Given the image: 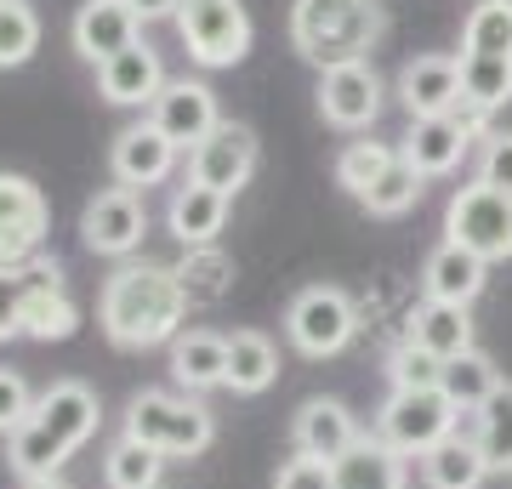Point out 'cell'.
Returning <instances> with one entry per match:
<instances>
[{"mask_svg": "<svg viewBox=\"0 0 512 489\" xmlns=\"http://www.w3.org/2000/svg\"><path fill=\"white\" fill-rule=\"evenodd\" d=\"M183 313H188L183 279H177V268H160V262H120L103 285V302H97L103 336L120 353H148V347L177 342Z\"/></svg>", "mask_w": 512, "mask_h": 489, "instance_id": "1", "label": "cell"}, {"mask_svg": "<svg viewBox=\"0 0 512 489\" xmlns=\"http://www.w3.org/2000/svg\"><path fill=\"white\" fill-rule=\"evenodd\" d=\"M382 29V0H291V46L319 74L342 69V63H365Z\"/></svg>", "mask_w": 512, "mask_h": 489, "instance_id": "2", "label": "cell"}, {"mask_svg": "<svg viewBox=\"0 0 512 489\" xmlns=\"http://www.w3.org/2000/svg\"><path fill=\"white\" fill-rule=\"evenodd\" d=\"M126 438L148 444L154 455H171V461H188V455H205L211 438H217V421L200 399L188 393H137L126 404Z\"/></svg>", "mask_w": 512, "mask_h": 489, "instance_id": "3", "label": "cell"}, {"mask_svg": "<svg viewBox=\"0 0 512 489\" xmlns=\"http://www.w3.org/2000/svg\"><path fill=\"white\" fill-rule=\"evenodd\" d=\"M461 410L444 399V387H393V399L382 404V416H376V438H382L387 450H399L404 461L410 455H427L433 444L456 433Z\"/></svg>", "mask_w": 512, "mask_h": 489, "instance_id": "4", "label": "cell"}, {"mask_svg": "<svg viewBox=\"0 0 512 489\" xmlns=\"http://www.w3.org/2000/svg\"><path fill=\"white\" fill-rule=\"evenodd\" d=\"M444 234H450V245L473 251L478 262H507L512 256V194L473 177L467 188H456V200L444 211Z\"/></svg>", "mask_w": 512, "mask_h": 489, "instance_id": "5", "label": "cell"}, {"mask_svg": "<svg viewBox=\"0 0 512 489\" xmlns=\"http://www.w3.org/2000/svg\"><path fill=\"white\" fill-rule=\"evenodd\" d=\"M285 336H291V347L302 359H336L359 336V313H353L348 290L336 285L296 290L291 308H285Z\"/></svg>", "mask_w": 512, "mask_h": 489, "instance_id": "6", "label": "cell"}, {"mask_svg": "<svg viewBox=\"0 0 512 489\" xmlns=\"http://www.w3.org/2000/svg\"><path fill=\"white\" fill-rule=\"evenodd\" d=\"M177 35L200 69H234L251 52V18L239 0H183Z\"/></svg>", "mask_w": 512, "mask_h": 489, "instance_id": "7", "label": "cell"}, {"mask_svg": "<svg viewBox=\"0 0 512 489\" xmlns=\"http://www.w3.org/2000/svg\"><path fill=\"white\" fill-rule=\"evenodd\" d=\"M52 228V205L29 177L0 171V268H23L35 262Z\"/></svg>", "mask_w": 512, "mask_h": 489, "instance_id": "8", "label": "cell"}, {"mask_svg": "<svg viewBox=\"0 0 512 489\" xmlns=\"http://www.w3.org/2000/svg\"><path fill=\"white\" fill-rule=\"evenodd\" d=\"M143 234H148V205L137 188H103L80 211V245L92 256H114L120 262V256H131L143 245Z\"/></svg>", "mask_w": 512, "mask_h": 489, "instance_id": "9", "label": "cell"}, {"mask_svg": "<svg viewBox=\"0 0 512 489\" xmlns=\"http://www.w3.org/2000/svg\"><path fill=\"white\" fill-rule=\"evenodd\" d=\"M74 330H80V308L63 285V268L52 256L23 262V336L29 342H69Z\"/></svg>", "mask_w": 512, "mask_h": 489, "instance_id": "10", "label": "cell"}, {"mask_svg": "<svg viewBox=\"0 0 512 489\" xmlns=\"http://www.w3.org/2000/svg\"><path fill=\"white\" fill-rule=\"evenodd\" d=\"M382 103H387V86H382V74L370 69V57L319 74V114L336 131H370L382 120Z\"/></svg>", "mask_w": 512, "mask_h": 489, "instance_id": "11", "label": "cell"}, {"mask_svg": "<svg viewBox=\"0 0 512 489\" xmlns=\"http://www.w3.org/2000/svg\"><path fill=\"white\" fill-rule=\"evenodd\" d=\"M251 171H256V131L251 126L222 120L200 148H188V182H205V188H217L228 200L251 182Z\"/></svg>", "mask_w": 512, "mask_h": 489, "instance_id": "12", "label": "cell"}, {"mask_svg": "<svg viewBox=\"0 0 512 489\" xmlns=\"http://www.w3.org/2000/svg\"><path fill=\"white\" fill-rule=\"evenodd\" d=\"M69 40L92 69H103L109 57H120L126 46L143 40V18L131 12V0H80V12L69 23Z\"/></svg>", "mask_w": 512, "mask_h": 489, "instance_id": "13", "label": "cell"}, {"mask_svg": "<svg viewBox=\"0 0 512 489\" xmlns=\"http://www.w3.org/2000/svg\"><path fill=\"white\" fill-rule=\"evenodd\" d=\"M148 120H154L177 148H200L205 137L222 126L217 91L205 86V80H165V91L148 103Z\"/></svg>", "mask_w": 512, "mask_h": 489, "instance_id": "14", "label": "cell"}, {"mask_svg": "<svg viewBox=\"0 0 512 489\" xmlns=\"http://www.w3.org/2000/svg\"><path fill=\"white\" fill-rule=\"evenodd\" d=\"M177 154H183V148L171 143L154 120H131V126L109 143V171H114L120 188H154V182H165L177 171Z\"/></svg>", "mask_w": 512, "mask_h": 489, "instance_id": "15", "label": "cell"}, {"mask_svg": "<svg viewBox=\"0 0 512 489\" xmlns=\"http://www.w3.org/2000/svg\"><path fill=\"white\" fill-rule=\"evenodd\" d=\"M399 103L410 120H439V114L461 109V57L450 52H427L410 57L399 69Z\"/></svg>", "mask_w": 512, "mask_h": 489, "instance_id": "16", "label": "cell"}, {"mask_svg": "<svg viewBox=\"0 0 512 489\" xmlns=\"http://www.w3.org/2000/svg\"><path fill=\"white\" fill-rule=\"evenodd\" d=\"M478 120L473 114H439V120H410V131H404V143H399V154L410 165H416L421 177H450L461 165V154L473 148V137H478Z\"/></svg>", "mask_w": 512, "mask_h": 489, "instance_id": "17", "label": "cell"}, {"mask_svg": "<svg viewBox=\"0 0 512 489\" xmlns=\"http://www.w3.org/2000/svg\"><path fill=\"white\" fill-rule=\"evenodd\" d=\"M97 91H103V103H114V109H148V103L165 91L160 52H154L148 40L126 46L120 57H109V63L97 69Z\"/></svg>", "mask_w": 512, "mask_h": 489, "instance_id": "18", "label": "cell"}, {"mask_svg": "<svg viewBox=\"0 0 512 489\" xmlns=\"http://www.w3.org/2000/svg\"><path fill=\"white\" fill-rule=\"evenodd\" d=\"M35 421L46 427V433L63 444V450H80L86 438L97 433V421H103V410H97V393L86 387V381H52L46 393L35 399Z\"/></svg>", "mask_w": 512, "mask_h": 489, "instance_id": "19", "label": "cell"}, {"mask_svg": "<svg viewBox=\"0 0 512 489\" xmlns=\"http://www.w3.org/2000/svg\"><path fill=\"white\" fill-rule=\"evenodd\" d=\"M291 433H296V455H319V461H342V455L365 438L342 399H308L296 410Z\"/></svg>", "mask_w": 512, "mask_h": 489, "instance_id": "20", "label": "cell"}, {"mask_svg": "<svg viewBox=\"0 0 512 489\" xmlns=\"http://www.w3.org/2000/svg\"><path fill=\"white\" fill-rule=\"evenodd\" d=\"M484 268L490 262H478L473 251H461L444 239L439 251L421 262V296L427 302H450V308H473L478 290H484Z\"/></svg>", "mask_w": 512, "mask_h": 489, "instance_id": "21", "label": "cell"}, {"mask_svg": "<svg viewBox=\"0 0 512 489\" xmlns=\"http://www.w3.org/2000/svg\"><path fill=\"white\" fill-rule=\"evenodd\" d=\"M171 376L188 399H200L211 387H228V336L217 330H183L171 342Z\"/></svg>", "mask_w": 512, "mask_h": 489, "instance_id": "22", "label": "cell"}, {"mask_svg": "<svg viewBox=\"0 0 512 489\" xmlns=\"http://www.w3.org/2000/svg\"><path fill=\"white\" fill-rule=\"evenodd\" d=\"M421 478H427V489H484L490 455H484V444L473 433H461V421H456V433L421 455Z\"/></svg>", "mask_w": 512, "mask_h": 489, "instance_id": "23", "label": "cell"}, {"mask_svg": "<svg viewBox=\"0 0 512 489\" xmlns=\"http://www.w3.org/2000/svg\"><path fill=\"white\" fill-rule=\"evenodd\" d=\"M228 194H217V188H205V182H183L177 194H171V205H165V222H171V234L188 245H217L222 222H228Z\"/></svg>", "mask_w": 512, "mask_h": 489, "instance_id": "24", "label": "cell"}, {"mask_svg": "<svg viewBox=\"0 0 512 489\" xmlns=\"http://www.w3.org/2000/svg\"><path fill=\"white\" fill-rule=\"evenodd\" d=\"M404 336L444 364L461 359V353H473V319H467V308H450V302H421L410 313V330Z\"/></svg>", "mask_w": 512, "mask_h": 489, "instance_id": "25", "label": "cell"}, {"mask_svg": "<svg viewBox=\"0 0 512 489\" xmlns=\"http://www.w3.org/2000/svg\"><path fill=\"white\" fill-rule=\"evenodd\" d=\"M274 376H279V347L262 330H234L228 336V393L256 399V393L274 387Z\"/></svg>", "mask_w": 512, "mask_h": 489, "instance_id": "26", "label": "cell"}, {"mask_svg": "<svg viewBox=\"0 0 512 489\" xmlns=\"http://www.w3.org/2000/svg\"><path fill=\"white\" fill-rule=\"evenodd\" d=\"M330 472H336V489H404V455L370 433L342 461H330Z\"/></svg>", "mask_w": 512, "mask_h": 489, "instance_id": "27", "label": "cell"}, {"mask_svg": "<svg viewBox=\"0 0 512 489\" xmlns=\"http://www.w3.org/2000/svg\"><path fill=\"white\" fill-rule=\"evenodd\" d=\"M177 279H183L188 308H217L234 290V256L222 245H188L183 262H177Z\"/></svg>", "mask_w": 512, "mask_h": 489, "instance_id": "28", "label": "cell"}, {"mask_svg": "<svg viewBox=\"0 0 512 489\" xmlns=\"http://www.w3.org/2000/svg\"><path fill=\"white\" fill-rule=\"evenodd\" d=\"M461 433H473L490 455V472L512 467V381H501L478 410H461Z\"/></svg>", "mask_w": 512, "mask_h": 489, "instance_id": "29", "label": "cell"}, {"mask_svg": "<svg viewBox=\"0 0 512 489\" xmlns=\"http://www.w3.org/2000/svg\"><path fill=\"white\" fill-rule=\"evenodd\" d=\"M6 461H12V472H18V478H57V467L69 461V450H63V444H57V438L46 433L35 416H29L18 433L6 438Z\"/></svg>", "mask_w": 512, "mask_h": 489, "instance_id": "30", "label": "cell"}, {"mask_svg": "<svg viewBox=\"0 0 512 489\" xmlns=\"http://www.w3.org/2000/svg\"><path fill=\"white\" fill-rule=\"evenodd\" d=\"M439 387H444V399L456 404V410H478V404H484L495 387H501V376H495V364L473 347V353H461V359L444 364V381H439Z\"/></svg>", "mask_w": 512, "mask_h": 489, "instance_id": "31", "label": "cell"}, {"mask_svg": "<svg viewBox=\"0 0 512 489\" xmlns=\"http://www.w3.org/2000/svg\"><path fill=\"white\" fill-rule=\"evenodd\" d=\"M461 52L512 57V0H478L461 29Z\"/></svg>", "mask_w": 512, "mask_h": 489, "instance_id": "32", "label": "cell"}, {"mask_svg": "<svg viewBox=\"0 0 512 489\" xmlns=\"http://www.w3.org/2000/svg\"><path fill=\"white\" fill-rule=\"evenodd\" d=\"M160 472H165V455H154L148 444H137V438H120V444L103 455L109 489H160Z\"/></svg>", "mask_w": 512, "mask_h": 489, "instance_id": "33", "label": "cell"}, {"mask_svg": "<svg viewBox=\"0 0 512 489\" xmlns=\"http://www.w3.org/2000/svg\"><path fill=\"white\" fill-rule=\"evenodd\" d=\"M421 182H427V177H421L416 165H410V160L399 154V160H393V165L382 171V177L370 182V194H365L359 205H365L370 217H404V211H410V205L421 200Z\"/></svg>", "mask_w": 512, "mask_h": 489, "instance_id": "34", "label": "cell"}, {"mask_svg": "<svg viewBox=\"0 0 512 489\" xmlns=\"http://www.w3.org/2000/svg\"><path fill=\"white\" fill-rule=\"evenodd\" d=\"M393 160H399V148H393V143H370V137H359V143H348L342 154H336V182L348 188L353 200H365L370 182L382 177Z\"/></svg>", "mask_w": 512, "mask_h": 489, "instance_id": "35", "label": "cell"}, {"mask_svg": "<svg viewBox=\"0 0 512 489\" xmlns=\"http://www.w3.org/2000/svg\"><path fill=\"white\" fill-rule=\"evenodd\" d=\"M40 52V18L29 0L0 6V69H23Z\"/></svg>", "mask_w": 512, "mask_h": 489, "instance_id": "36", "label": "cell"}, {"mask_svg": "<svg viewBox=\"0 0 512 489\" xmlns=\"http://www.w3.org/2000/svg\"><path fill=\"white\" fill-rule=\"evenodd\" d=\"M387 370H393V387H439V381H444V359H433V353H427V347H416L410 336L393 347Z\"/></svg>", "mask_w": 512, "mask_h": 489, "instance_id": "37", "label": "cell"}, {"mask_svg": "<svg viewBox=\"0 0 512 489\" xmlns=\"http://www.w3.org/2000/svg\"><path fill=\"white\" fill-rule=\"evenodd\" d=\"M478 182H490L501 194H512V131H490L484 154H478Z\"/></svg>", "mask_w": 512, "mask_h": 489, "instance_id": "38", "label": "cell"}, {"mask_svg": "<svg viewBox=\"0 0 512 489\" xmlns=\"http://www.w3.org/2000/svg\"><path fill=\"white\" fill-rule=\"evenodd\" d=\"M29 416H35V399H29L23 376L18 370H0V438H12Z\"/></svg>", "mask_w": 512, "mask_h": 489, "instance_id": "39", "label": "cell"}, {"mask_svg": "<svg viewBox=\"0 0 512 489\" xmlns=\"http://www.w3.org/2000/svg\"><path fill=\"white\" fill-rule=\"evenodd\" d=\"M274 489H336V472H330V461H319V455H296V461L279 467Z\"/></svg>", "mask_w": 512, "mask_h": 489, "instance_id": "40", "label": "cell"}, {"mask_svg": "<svg viewBox=\"0 0 512 489\" xmlns=\"http://www.w3.org/2000/svg\"><path fill=\"white\" fill-rule=\"evenodd\" d=\"M23 336V268H0V342Z\"/></svg>", "mask_w": 512, "mask_h": 489, "instance_id": "41", "label": "cell"}, {"mask_svg": "<svg viewBox=\"0 0 512 489\" xmlns=\"http://www.w3.org/2000/svg\"><path fill=\"white\" fill-rule=\"evenodd\" d=\"M131 12H137L143 23H160V18H177L183 0H131Z\"/></svg>", "mask_w": 512, "mask_h": 489, "instance_id": "42", "label": "cell"}, {"mask_svg": "<svg viewBox=\"0 0 512 489\" xmlns=\"http://www.w3.org/2000/svg\"><path fill=\"white\" fill-rule=\"evenodd\" d=\"M23 489H69L63 478H23Z\"/></svg>", "mask_w": 512, "mask_h": 489, "instance_id": "43", "label": "cell"}, {"mask_svg": "<svg viewBox=\"0 0 512 489\" xmlns=\"http://www.w3.org/2000/svg\"><path fill=\"white\" fill-rule=\"evenodd\" d=\"M0 6H12V0H0Z\"/></svg>", "mask_w": 512, "mask_h": 489, "instance_id": "44", "label": "cell"}]
</instances>
